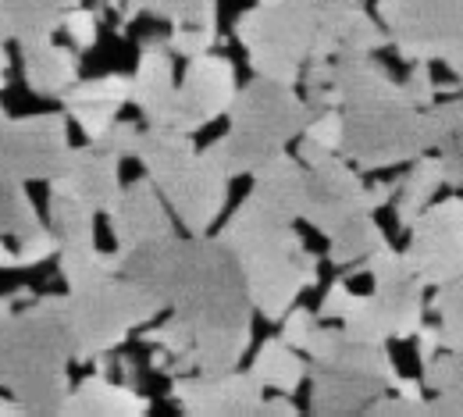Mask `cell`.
I'll list each match as a JSON object with an SVG mask.
<instances>
[{
	"instance_id": "26",
	"label": "cell",
	"mask_w": 463,
	"mask_h": 417,
	"mask_svg": "<svg viewBox=\"0 0 463 417\" xmlns=\"http://www.w3.org/2000/svg\"><path fill=\"white\" fill-rule=\"evenodd\" d=\"M250 371H253V378H257L264 389L296 396V389L307 382L310 360L299 357V350L289 346V343L279 336V339L260 343V350H257V357L250 364Z\"/></svg>"
},
{
	"instance_id": "1",
	"label": "cell",
	"mask_w": 463,
	"mask_h": 417,
	"mask_svg": "<svg viewBox=\"0 0 463 417\" xmlns=\"http://www.w3.org/2000/svg\"><path fill=\"white\" fill-rule=\"evenodd\" d=\"M121 275L146 286L172 310L168 321L143 332L150 367L161 374L232 371L253 343V303L242 268L222 236L157 239L121 250Z\"/></svg>"
},
{
	"instance_id": "38",
	"label": "cell",
	"mask_w": 463,
	"mask_h": 417,
	"mask_svg": "<svg viewBox=\"0 0 463 417\" xmlns=\"http://www.w3.org/2000/svg\"><path fill=\"white\" fill-rule=\"evenodd\" d=\"M403 97L420 111L439 100V82L431 75V61H413L410 64V75L403 79Z\"/></svg>"
},
{
	"instance_id": "37",
	"label": "cell",
	"mask_w": 463,
	"mask_h": 417,
	"mask_svg": "<svg viewBox=\"0 0 463 417\" xmlns=\"http://www.w3.org/2000/svg\"><path fill=\"white\" fill-rule=\"evenodd\" d=\"M61 29L68 33V40H71L75 51H93L97 40H100V14L79 4V7H71V11L64 14V25H61Z\"/></svg>"
},
{
	"instance_id": "2",
	"label": "cell",
	"mask_w": 463,
	"mask_h": 417,
	"mask_svg": "<svg viewBox=\"0 0 463 417\" xmlns=\"http://www.w3.org/2000/svg\"><path fill=\"white\" fill-rule=\"evenodd\" d=\"M292 225L246 196L222 229V242L242 268L250 303L268 321H282L299 293L317 282V253L307 250Z\"/></svg>"
},
{
	"instance_id": "49",
	"label": "cell",
	"mask_w": 463,
	"mask_h": 417,
	"mask_svg": "<svg viewBox=\"0 0 463 417\" xmlns=\"http://www.w3.org/2000/svg\"><path fill=\"white\" fill-rule=\"evenodd\" d=\"M25 414V407L14 400V396H7V400H0V417H18Z\"/></svg>"
},
{
	"instance_id": "7",
	"label": "cell",
	"mask_w": 463,
	"mask_h": 417,
	"mask_svg": "<svg viewBox=\"0 0 463 417\" xmlns=\"http://www.w3.org/2000/svg\"><path fill=\"white\" fill-rule=\"evenodd\" d=\"M303 354L310 360L307 378L314 414H360L400 378L385 346L349 336L343 325H317Z\"/></svg>"
},
{
	"instance_id": "39",
	"label": "cell",
	"mask_w": 463,
	"mask_h": 417,
	"mask_svg": "<svg viewBox=\"0 0 463 417\" xmlns=\"http://www.w3.org/2000/svg\"><path fill=\"white\" fill-rule=\"evenodd\" d=\"M64 111H68V118L86 132V139H97L118 118L121 108H115V104H64Z\"/></svg>"
},
{
	"instance_id": "16",
	"label": "cell",
	"mask_w": 463,
	"mask_h": 417,
	"mask_svg": "<svg viewBox=\"0 0 463 417\" xmlns=\"http://www.w3.org/2000/svg\"><path fill=\"white\" fill-rule=\"evenodd\" d=\"M172 400L189 417H250L264 403V385L253 371H193L172 382Z\"/></svg>"
},
{
	"instance_id": "33",
	"label": "cell",
	"mask_w": 463,
	"mask_h": 417,
	"mask_svg": "<svg viewBox=\"0 0 463 417\" xmlns=\"http://www.w3.org/2000/svg\"><path fill=\"white\" fill-rule=\"evenodd\" d=\"M420 367H424L420 382L431 393H449V389H460L463 385V354H457V350H446L442 346L435 357L424 360Z\"/></svg>"
},
{
	"instance_id": "28",
	"label": "cell",
	"mask_w": 463,
	"mask_h": 417,
	"mask_svg": "<svg viewBox=\"0 0 463 417\" xmlns=\"http://www.w3.org/2000/svg\"><path fill=\"white\" fill-rule=\"evenodd\" d=\"M47 218H51L47 225L54 229L61 246H93L97 242V211L71 193L51 189Z\"/></svg>"
},
{
	"instance_id": "24",
	"label": "cell",
	"mask_w": 463,
	"mask_h": 417,
	"mask_svg": "<svg viewBox=\"0 0 463 417\" xmlns=\"http://www.w3.org/2000/svg\"><path fill=\"white\" fill-rule=\"evenodd\" d=\"M82 0H4V25L7 36L22 47V43H40V40H54L64 14L71 7H79Z\"/></svg>"
},
{
	"instance_id": "46",
	"label": "cell",
	"mask_w": 463,
	"mask_h": 417,
	"mask_svg": "<svg viewBox=\"0 0 463 417\" xmlns=\"http://www.w3.org/2000/svg\"><path fill=\"white\" fill-rule=\"evenodd\" d=\"M7 25H4V0H0V90L7 86V68H11V61H7Z\"/></svg>"
},
{
	"instance_id": "18",
	"label": "cell",
	"mask_w": 463,
	"mask_h": 417,
	"mask_svg": "<svg viewBox=\"0 0 463 417\" xmlns=\"http://www.w3.org/2000/svg\"><path fill=\"white\" fill-rule=\"evenodd\" d=\"M121 161L115 154L100 150L97 143H86V147H71L61 172L47 182V189H58V193H71L79 200H86L97 214H108L115 207L118 193H121V175H118Z\"/></svg>"
},
{
	"instance_id": "8",
	"label": "cell",
	"mask_w": 463,
	"mask_h": 417,
	"mask_svg": "<svg viewBox=\"0 0 463 417\" xmlns=\"http://www.w3.org/2000/svg\"><path fill=\"white\" fill-rule=\"evenodd\" d=\"M349 275H371V293H353L343 328L364 343H392V339H413L424 325V282L413 275L406 257L392 246H378L364 264L346 268Z\"/></svg>"
},
{
	"instance_id": "43",
	"label": "cell",
	"mask_w": 463,
	"mask_h": 417,
	"mask_svg": "<svg viewBox=\"0 0 463 417\" xmlns=\"http://www.w3.org/2000/svg\"><path fill=\"white\" fill-rule=\"evenodd\" d=\"M413 343H417V360L424 364V360H431L446 343H442V328L439 325H420L417 328V336H413Z\"/></svg>"
},
{
	"instance_id": "25",
	"label": "cell",
	"mask_w": 463,
	"mask_h": 417,
	"mask_svg": "<svg viewBox=\"0 0 463 417\" xmlns=\"http://www.w3.org/2000/svg\"><path fill=\"white\" fill-rule=\"evenodd\" d=\"M446 185V168H442V157L439 154H420L417 161H410V172L400 179V193H396V222L410 229L424 207L435 200V193Z\"/></svg>"
},
{
	"instance_id": "30",
	"label": "cell",
	"mask_w": 463,
	"mask_h": 417,
	"mask_svg": "<svg viewBox=\"0 0 463 417\" xmlns=\"http://www.w3.org/2000/svg\"><path fill=\"white\" fill-rule=\"evenodd\" d=\"M47 222L40 218L33 196L25 193V185H4L0 182V236L25 239L29 232L43 229Z\"/></svg>"
},
{
	"instance_id": "29",
	"label": "cell",
	"mask_w": 463,
	"mask_h": 417,
	"mask_svg": "<svg viewBox=\"0 0 463 417\" xmlns=\"http://www.w3.org/2000/svg\"><path fill=\"white\" fill-rule=\"evenodd\" d=\"M385 242H389L385 229L371 214H360V218L346 222L339 232L328 236V261L335 268H356V264H364Z\"/></svg>"
},
{
	"instance_id": "41",
	"label": "cell",
	"mask_w": 463,
	"mask_h": 417,
	"mask_svg": "<svg viewBox=\"0 0 463 417\" xmlns=\"http://www.w3.org/2000/svg\"><path fill=\"white\" fill-rule=\"evenodd\" d=\"M321 325V317H317V310L310 314L307 307H292L289 314L282 317V339L296 346L299 354L307 350V343H310V336H314V328Z\"/></svg>"
},
{
	"instance_id": "9",
	"label": "cell",
	"mask_w": 463,
	"mask_h": 417,
	"mask_svg": "<svg viewBox=\"0 0 463 417\" xmlns=\"http://www.w3.org/2000/svg\"><path fill=\"white\" fill-rule=\"evenodd\" d=\"M161 310H165L161 299L121 271L68 289L75 360L90 364V360L111 357L121 343H128L132 332L157 321Z\"/></svg>"
},
{
	"instance_id": "4",
	"label": "cell",
	"mask_w": 463,
	"mask_h": 417,
	"mask_svg": "<svg viewBox=\"0 0 463 417\" xmlns=\"http://www.w3.org/2000/svg\"><path fill=\"white\" fill-rule=\"evenodd\" d=\"M314 115L310 100L299 97L292 86L253 79L235 93L229 108V128L218 136L203 154L229 175H257L264 165H271L279 154H286V143L303 136L307 121Z\"/></svg>"
},
{
	"instance_id": "21",
	"label": "cell",
	"mask_w": 463,
	"mask_h": 417,
	"mask_svg": "<svg viewBox=\"0 0 463 417\" xmlns=\"http://www.w3.org/2000/svg\"><path fill=\"white\" fill-rule=\"evenodd\" d=\"M250 196L271 211L282 222H299L303 218V196H307V165L299 157L279 154L271 165H264L253 175Z\"/></svg>"
},
{
	"instance_id": "5",
	"label": "cell",
	"mask_w": 463,
	"mask_h": 417,
	"mask_svg": "<svg viewBox=\"0 0 463 417\" xmlns=\"http://www.w3.org/2000/svg\"><path fill=\"white\" fill-rule=\"evenodd\" d=\"M356 7V0H260L235 18V40L246 47L250 61L307 64L335 58Z\"/></svg>"
},
{
	"instance_id": "34",
	"label": "cell",
	"mask_w": 463,
	"mask_h": 417,
	"mask_svg": "<svg viewBox=\"0 0 463 417\" xmlns=\"http://www.w3.org/2000/svg\"><path fill=\"white\" fill-rule=\"evenodd\" d=\"M165 40H168L175 58H200L218 47L222 33H218V25H175Z\"/></svg>"
},
{
	"instance_id": "23",
	"label": "cell",
	"mask_w": 463,
	"mask_h": 417,
	"mask_svg": "<svg viewBox=\"0 0 463 417\" xmlns=\"http://www.w3.org/2000/svg\"><path fill=\"white\" fill-rule=\"evenodd\" d=\"M424 125L431 150H439L442 157L446 185L463 189V93H449L446 100L424 108Z\"/></svg>"
},
{
	"instance_id": "32",
	"label": "cell",
	"mask_w": 463,
	"mask_h": 417,
	"mask_svg": "<svg viewBox=\"0 0 463 417\" xmlns=\"http://www.w3.org/2000/svg\"><path fill=\"white\" fill-rule=\"evenodd\" d=\"M431 310L439 314L446 350L463 354V279L449 282V286H439L431 297Z\"/></svg>"
},
{
	"instance_id": "40",
	"label": "cell",
	"mask_w": 463,
	"mask_h": 417,
	"mask_svg": "<svg viewBox=\"0 0 463 417\" xmlns=\"http://www.w3.org/2000/svg\"><path fill=\"white\" fill-rule=\"evenodd\" d=\"M18 257H22V268H36V264H43V261H51V257H58L61 242L54 236V229L51 225H43V229H36V232H29L25 239H18Z\"/></svg>"
},
{
	"instance_id": "44",
	"label": "cell",
	"mask_w": 463,
	"mask_h": 417,
	"mask_svg": "<svg viewBox=\"0 0 463 417\" xmlns=\"http://www.w3.org/2000/svg\"><path fill=\"white\" fill-rule=\"evenodd\" d=\"M14 297H0V385H4V354H7V332L14 321Z\"/></svg>"
},
{
	"instance_id": "3",
	"label": "cell",
	"mask_w": 463,
	"mask_h": 417,
	"mask_svg": "<svg viewBox=\"0 0 463 417\" xmlns=\"http://www.w3.org/2000/svg\"><path fill=\"white\" fill-rule=\"evenodd\" d=\"M68 364H75V336L68 297H40L14 314L4 354V389L25 414H61L71 393Z\"/></svg>"
},
{
	"instance_id": "12",
	"label": "cell",
	"mask_w": 463,
	"mask_h": 417,
	"mask_svg": "<svg viewBox=\"0 0 463 417\" xmlns=\"http://www.w3.org/2000/svg\"><path fill=\"white\" fill-rule=\"evenodd\" d=\"M378 22L410 64L463 58V0H382Z\"/></svg>"
},
{
	"instance_id": "20",
	"label": "cell",
	"mask_w": 463,
	"mask_h": 417,
	"mask_svg": "<svg viewBox=\"0 0 463 417\" xmlns=\"http://www.w3.org/2000/svg\"><path fill=\"white\" fill-rule=\"evenodd\" d=\"M150 414V400L128 385V382H111L108 371L86 374L71 393L64 396L58 417H143Z\"/></svg>"
},
{
	"instance_id": "35",
	"label": "cell",
	"mask_w": 463,
	"mask_h": 417,
	"mask_svg": "<svg viewBox=\"0 0 463 417\" xmlns=\"http://www.w3.org/2000/svg\"><path fill=\"white\" fill-rule=\"evenodd\" d=\"M303 139L325 147V150H343V108H325V111H314L307 128H303Z\"/></svg>"
},
{
	"instance_id": "47",
	"label": "cell",
	"mask_w": 463,
	"mask_h": 417,
	"mask_svg": "<svg viewBox=\"0 0 463 417\" xmlns=\"http://www.w3.org/2000/svg\"><path fill=\"white\" fill-rule=\"evenodd\" d=\"M18 268H22L18 250H14V246H7L4 236H0V271H18Z\"/></svg>"
},
{
	"instance_id": "14",
	"label": "cell",
	"mask_w": 463,
	"mask_h": 417,
	"mask_svg": "<svg viewBox=\"0 0 463 417\" xmlns=\"http://www.w3.org/2000/svg\"><path fill=\"white\" fill-rule=\"evenodd\" d=\"M406 232L403 257L424 286L439 289L463 279V196L431 200Z\"/></svg>"
},
{
	"instance_id": "48",
	"label": "cell",
	"mask_w": 463,
	"mask_h": 417,
	"mask_svg": "<svg viewBox=\"0 0 463 417\" xmlns=\"http://www.w3.org/2000/svg\"><path fill=\"white\" fill-rule=\"evenodd\" d=\"M118 371H121V382H128V385H136V360H128V357H118Z\"/></svg>"
},
{
	"instance_id": "50",
	"label": "cell",
	"mask_w": 463,
	"mask_h": 417,
	"mask_svg": "<svg viewBox=\"0 0 463 417\" xmlns=\"http://www.w3.org/2000/svg\"><path fill=\"white\" fill-rule=\"evenodd\" d=\"M449 71H453V79H457V82L463 86V58H453V61H449Z\"/></svg>"
},
{
	"instance_id": "27",
	"label": "cell",
	"mask_w": 463,
	"mask_h": 417,
	"mask_svg": "<svg viewBox=\"0 0 463 417\" xmlns=\"http://www.w3.org/2000/svg\"><path fill=\"white\" fill-rule=\"evenodd\" d=\"M139 14L172 25H218V0H125L118 11V33H125Z\"/></svg>"
},
{
	"instance_id": "42",
	"label": "cell",
	"mask_w": 463,
	"mask_h": 417,
	"mask_svg": "<svg viewBox=\"0 0 463 417\" xmlns=\"http://www.w3.org/2000/svg\"><path fill=\"white\" fill-rule=\"evenodd\" d=\"M349 299H353V289H349V275H343V279H335V282L328 286V293H325L321 307H317V317H321V321H343Z\"/></svg>"
},
{
	"instance_id": "17",
	"label": "cell",
	"mask_w": 463,
	"mask_h": 417,
	"mask_svg": "<svg viewBox=\"0 0 463 417\" xmlns=\"http://www.w3.org/2000/svg\"><path fill=\"white\" fill-rule=\"evenodd\" d=\"M108 222H111V236H115L118 250H136V246L175 236L168 200L161 196V189L154 185L150 175L121 185L115 207L108 211Z\"/></svg>"
},
{
	"instance_id": "45",
	"label": "cell",
	"mask_w": 463,
	"mask_h": 417,
	"mask_svg": "<svg viewBox=\"0 0 463 417\" xmlns=\"http://www.w3.org/2000/svg\"><path fill=\"white\" fill-rule=\"evenodd\" d=\"M257 414H260V417H282V414H286V417H296V414H299V407L292 403L286 393H279L275 400H264V403L257 407Z\"/></svg>"
},
{
	"instance_id": "10",
	"label": "cell",
	"mask_w": 463,
	"mask_h": 417,
	"mask_svg": "<svg viewBox=\"0 0 463 417\" xmlns=\"http://www.w3.org/2000/svg\"><path fill=\"white\" fill-rule=\"evenodd\" d=\"M424 111L403 97L343 108V157L360 172H389L428 154Z\"/></svg>"
},
{
	"instance_id": "36",
	"label": "cell",
	"mask_w": 463,
	"mask_h": 417,
	"mask_svg": "<svg viewBox=\"0 0 463 417\" xmlns=\"http://www.w3.org/2000/svg\"><path fill=\"white\" fill-rule=\"evenodd\" d=\"M139 125L136 121H121L115 118L97 139H90V143H97L100 150H108V154H115L118 161H125V157H136L139 154Z\"/></svg>"
},
{
	"instance_id": "31",
	"label": "cell",
	"mask_w": 463,
	"mask_h": 417,
	"mask_svg": "<svg viewBox=\"0 0 463 417\" xmlns=\"http://www.w3.org/2000/svg\"><path fill=\"white\" fill-rule=\"evenodd\" d=\"M61 104H115V108H125V104H132V75L111 71V75H97V79H79L61 97Z\"/></svg>"
},
{
	"instance_id": "6",
	"label": "cell",
	"mask_w": 463,
	"mask_h": 417,
	"mask_svg": "<svg viewBox=\"0 0 463 417\" xmlns=\"http://www.w3.org/2000/svg\"><path fill=\"white\" fill-rule=\"evenodd\" d=\"M136 161L146 168L189 236L214 229L225 211L232 179L203 150H196L189 132H178L172 125H146L139 132Z\"/></svg>"
},
{
	"instance_id": "15",
	"label": "cell",
	"mask_w": 463,
	"mask_h": 417,
	"mask_svg": "<svg viewBox=\"0 0 463 417\" xmlns=\"http://www.w3.org/2000/svg\"><path fill=\"white\" fill-rule=\"evenodd\" d=\"M235 93H239V82H235V64L229 58H218V54L189 58L182 82L175 86L168 125L196 136L211 121L229 115Z\"/></svg>"
},
{
	"instance_id": "19",
	"label": "cell",
	"mask_w": 463,
	"mask_h": 417,
	"mask_svg": "<svg viewBox=\"0 0 463 417\" xmlns=\"http://www.w3.org/2000/svg\"><path fill=\"white\" fill-rule=\"evenodd\" d=\"M175 54L165 36H146L139 47V68L132 75V104L146 125H168L175 97Z\"/></svg>"
},
{
	"instance_id": "22",
	"label": "cell",
	"mask_w": 463,
	"mask_h": 417,
	"mask_svg": "<svg viewBox=\"0 0 463 417\" xmlns=\"http://www.w3.org/2000/svg\"><path fill=\"white\" fill-rule=\"evenodd\" d=\"M18 51H22L25 86L36 97L61 100L79 82V51L75 47H61L54 40H40V43H22Z\"/></svg>"
},
{
	"instance_id": "13",
	"label": "cell",
	"mask_w": 463,
	"mask_h": 417,
	"mask_svg": "<svg viewBox=\"0 0 463 417\" xmlns=\"http://www.w3.org/2000/svg\"><path fill=\"white\" fill-rule=\"evenodd\" d=\"M71 150L68 111L64 115H33L11 118L0 104V182H51Z\"/></svg>"
},
{
	"instance_id": "11",
	"label": "cell",
	"mask_w": 463,
	"mask_h": 417,
	"mask_svg": "<svg viewBox=\"0 0 463 417\" xmlns=\"http://www.w3.org/2000/svg\"><path fill=\"white\" fill-rule=\"evenodd\" d=\"M400 179H382L374 185L360 179V168L346 157L328 154L314 165H307V196H303V218L321 236L339 232L346 222L360 214H374L389 200H396Z\"/></svg>"
}]
</instances>
